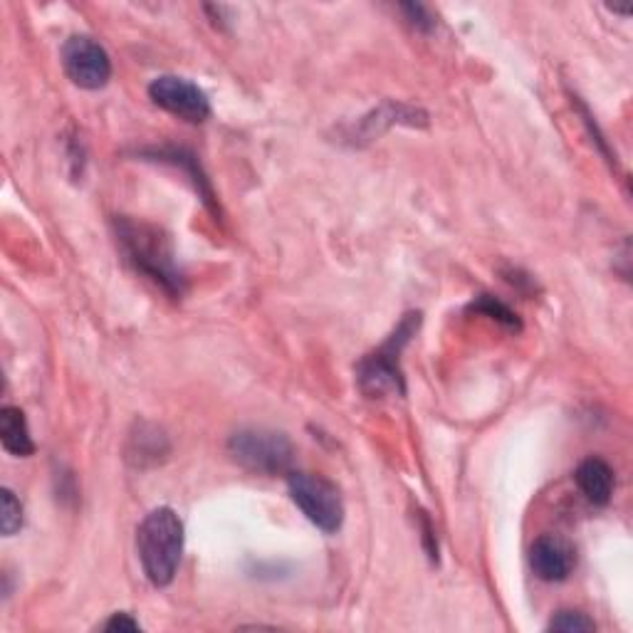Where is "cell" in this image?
<instances>
[{
  "label": "cell",
  "mask_w": 633,
  "mask_h": 633,
  "mask_svg": "<svg viewBox=\"0 0 633 633\" xmlns=\"http://www.w3.org/2000/svg\"><path fill=\"white\" fill-rule=\"evenodd\" d=\"M288 490L292 503H295L302 515L315 524L317 530L334 534L344 522V501L339 488L327 480L325 476L315 472H288Z\"/></svg>",
  "instance_id": "5"
},
{
  "label": "cell",
  "mask_w": 633,
  "mask_h": 633,
  "mask_svg": "<svg viewBox=\"0 0 633 633\" xmlns=\"http://www.w3.org/2000/svg\"><path fill=\"white\" fill-rule=\"evenodd\" d=\"M421 530H423V542H426V552L428 557L433 561H439V542H435V530L431 520H428L426 512H421Z\"/></svg>",
  "instance_id": "19"
},
{
  "label": "cell",
  "mask_w": 633,
  "mask_h": 633,
  "mask_svg": "<svg viewBox=\"0 0 633 633\" xmlns=\"http://www.w3.org/2000/svg\"><path fill=\"white\" fill-rule=\"evenodd\" d=\"M574 480L582 495L596 507H604L611 503L613 488H617V478H613V470L606 460L602 458H586L579 463V468L574 472Z\"/></svg>",
  "instance_id": "9"
},
{
  "label": "cell",
  "mask_w": 633,
  "mask_h": 633,
  "mask_svg": "<svg viewBox=\"0 0 633 633\" xmlns=\"http://www.w3.org/2000/svg\"><path fill=\"white\" fill-rule=\"evenodd\" d=\"M549 631H565V633H584V631H596V623L594 619L586 617L582 611H572V609H565V611H557L552 621L547 623Z\"/></svg>",
  "instance_id": "16"
},
{
  "label": "cell",
  "mask_w": 633,
  "mask_h": 633,
  "mask_svg": "<svg viewBox=\"0 0 633 633\" xmlns=\"http://www.w3.org/2000/svg\"><path fill=\"white\" fill-rule=\"evenodd\" d=\"M228 453L240 468L255 476H288L295 458L290 439L270 428H240L228 439Z\"/></svg>",
  "instance_id": "4"
},
{
  "label": "cell",
  "mask_w": 633,
  "mask_h": 633,
  "mask_svg": "<svg viewBox=\"0 0 633 633\" xmlns=\"http://www.w3.org/2000/svg\"><path fill=\"white\" fill-rule=\"evenodd\" d=\"M428 117L421 110H414V106H404V104H383L381 110L371 112L369 117H364L359 129L367 139L379 137V134L387 131L394 124H408V127H416V124H426Z\"/></svg>",
  "instance_id": "13"
},
{
  "label": "cell",
  "mask_w": 633,
  "mask_h": 633,
  "mask_svg": "<svg viewBox=\"0 0 633 633\" xmlns=\"http://www.w3.org/2000/svg\"><path fill=\"white\" fill-rule=\"evenodd\" d=\"M144 156L154 159V162H164V164L181 166L183 172L191 176V181H193L195 189H199L201 201L206 203V206H208L213 213H218V206H216V193H213L211 183H208V178H206V174L201 172L199 159H195L193 154H189V151H183V149H174V147H172V149H151V151H147Z\"/></svg>",
  "instance_id": "12"
},
{
  "label": "cell",
  "mask_w": 633,
  "mask_h": 633,
  "mask_svg": "<svg viewBox=\"0 0 633 633\" xmlns=\"http://www.w3.org/2000/svg\"><path fill=\"white\" fill-rule=\"evenodd\" d=\"M530 565L542 582H565L577 565L574 547L555 534H542L530 549Z\"/></svg>",
  "instance_id": "8"
},
{
  "label": "cell",
  "mask_w": 633,
  "mask_h": 633,
  "mask_svg": "<svg viewBox=\"0 0 633 633\" xmlns=\"http://www.w3.org/2000/svg\"><path fill=\"white\" fill-rule=\"evenodd\" d=\"M168 453H172V443H168L164 431H159L156 426L139 423L137 433L129 435L127 460L134 468L159 466V463L166 460Z\"/></svg>",
  "instance_id": "10"
},
{
  "label": "cell",
  "mask_w": 633,
  "mask_h": 633,
  "mask_svg": "<svg viewBox=\"0 0 633 633\" xmlns=\"http://www.w3.org/2000/svg\"><path fill=\"white\" fill-rule=\"evenodd\" d=\"M102 631H114V633H134V631H141V623L131 617L127 611H117L112 613L110 619L102 623Z\"/></svg>",
  "instance_id": "18"
},
{
  "label": "cell",
  "mask_w": 633,
  "mask_h": 633,
  "mask_svg": "<svg viewBox=\"0 0 633 633\" xmlns=\"http://www.w3.org/2000/svg\"><path fill=\"white\" fill-rule=\"evenodd\" d=\"M470 312H478V315L495 319V322H501L507 329H515V332H520L522 329V322H520V317H517V312H512L503 300H497L493 295H478L476 300L470 302Z\"/></svg>",
  "instance_id": "14"
},
{
  "label": "cell",
  "mask_w": 633,
  "mask_h": 633,
  "mask_svg": "<svg viewBox=\"0 0 633 633\" xmlns=\"http://www.w3.org/2000/svg\"><path fill=\"white\" fill-rule=\"evenodd\" d=\"M62 65L67 77L83 89H102L112 79L110 52L87 35H73L62 45Z\"/></svg>",
  "instance_id": "7"
},
{
  "label": "cell",
  "mask_w": 633,
  "mask_h": 633,
  "mask_svg": "<svg viewBox=\"0 0 633 633\" xmlns=\"http://www.w3.org/2000/svg\"><path fill=\"white\" fill-rule=\"evenodd\" d=\"M183 522L172 507L149 512L137 530V552L141 569L154 586L174 582L183 555Z\"/></svg>",
  "instance_id": "2"
},
{
  "label": "cell",
  "mask_w": 633,
  "mask_h": 633,
  "mask_svg": "<svg viewBox=\"0 0 633 633\" xmlns=\"http://www.w3.org/2000/svg\"><path fill=\"white\" fill-rule=\"evenodd\" d=\"M23 528V505L17 501L13 490H3V503H0V530L5 537H13Z\"/></svg>",
  "instance_id": "15"
},
{
  "label": "cell",
  "mask_w": 633,
  "mask_h": 633,
  "mask_svg": "<svg viewBox=\"0 0 633 633\" xmlns=\"http://www.w3.org/2000/svg\"><path fill=\"white\" fill-rule=\"evenodd\" d=\"M418 327H421V315H418V312H408L387 342H383L377 352L367 354L359 364H356V381H359L364 396L383 398L406 394L404 371H401V352H404L406 344L412 342Z\"/></svg>",
  "instance_id": "3"
},
{
  "label": "cell",
  "mask_w": 633,
  "mask_h": 633,
  "mask_svg": "<svg viewBox=\"0 0 633 633\" xmlns=\"http://www.w3.org/2000/svg\"><path fill=\"white\" fill-rule=\"evenodd\" d=\"M114 233H117L119 251L134 270L159 284L168 297L176 300L183 295V270L176 263L172 238L162 228H156L154 223L122 216L114 220Z\"/></svg>",
  "instance_id": "1"
},
{
  "label": "cell",
  "mask_w": 633,
  "mask_h": 633,
  "mask_svg": "<svg viewBox=\"0 0 633 633\" xmlns=\"http://www.w3.org/2000/svg\"><path fill=\"white\" fill-rule=\"evenodd\" d=\"M149 97L156 106H162L174 117L203 124L211 117V100L203 89L186 77L162 75L149 85Z\"/></svg>",
  "instance_id": "6"
},
{
  "label": "cell",
  "mask_w": 633,
  "mask_h": 633,
  "mask_svg": "<svg viewBox=\"0 0 633 633\" xmlns=\"http://www.w3.org/2000/svg\"><path fill=\"white\" fill-rule=\"evenodd\" d=\"M0 441H3V448L15 458H30L35 453L28 418H25L21 408L5 406L0 412Z\"/></svg>",
  "instance_id": "11"
},
{
  "label": "cell",
  "mask_w": 633,
  "mask_h": 633,
  "mask_svg": "<svg viewBox=\"0 0 633 633\" xmlns=\"http://www.w3.org/2000/svg\"><path fill=\"white\" fill-rule=\"evenodd\" d=\"M401 13L406 15V23L418 33H431L435 28V17L428 13V8L421 3H404L398 5Z\"/></svg>",
  "instance_id": "17"
}]
</instances>
